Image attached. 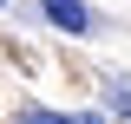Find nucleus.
<instances>
[{
    "label": "nucleus",
    "instance_id": "2",
    "mask_svg": "<svg viewBox=\"0 0 131 124\" xmlns=\"http://www.w3.org/2000/svg\"><path fill=\"white\" fill-rule=\"evenodd\" d=\"M105 111L131 124V78H125V72H112V78H105Z\"/></svg>",
    "mask_w": 131,
    "mask_h": 124
},
{
    "label": "nucleus",
    "instance_id": "1",
    "mask_svg": "<svg viewBox=\"0 0 131 124\" xmlns=\"http://www.w3.org/2000/svg\"><path fill=\"white\" fill-rule=\"evenodd\" d=\"M39 13H46L59 33H72V39H85V33L98 26V13L85 7V0H39Z\"/></svg>",
    "mask_w": 131,
    "mask_h": 124
},
{
    "label": "nucleus",
    "instance_id": "4",
    "mask_svg": "<svg viewBox=\"0 0 131 124\" xmlns=\"http://www.w3.org/2000/svg\"><path fill=\"white\" fill-rule=\"evenodd\" d=\"M0 7H7V0H0Z\"/></svg>",
    "mask_w": 131,
    "mask_h": 124
},
{
    "label": "nucleus",
    "instance_id": "3",
    "mask_svg": "<svg viewBox=\"0 0 131 124\" xmlns=\"http://www.w3.org/2000/svg\"><path fill=\"white\" fill-rule=\"evenodd\" d=\"M20 124H79V118H59V111H39V105H26V111H20Z\"/></svg>",
    "mask_w": 131,
    "mask_h": 124
}]
</instances>
